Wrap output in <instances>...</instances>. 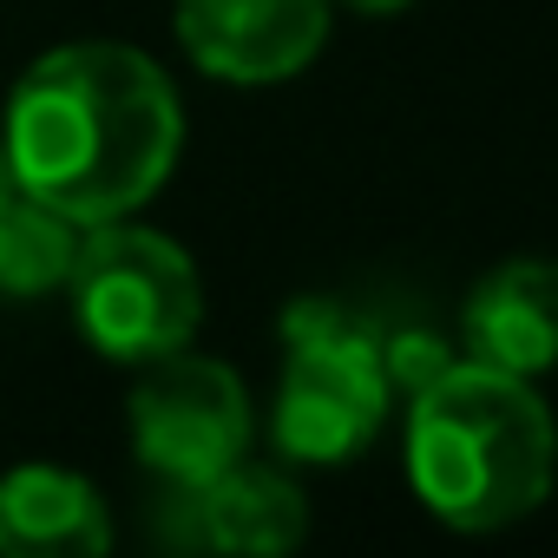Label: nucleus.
I'll list each match as a JSON object with an SVG mask.
<instances>
[{
	"mask_svg": "<svg viewBox=\"0 0 558 558\" xmlns=\"http://www.w3.org/2000/svg\"><path fill=\"white\" fill-rule=\"evenodd\" d=\"M14 184L73 223L132 217L184 151V106L165 66L119 40L40 53L0 119Z\"/></svg>",
	"mask_w": 558,
	"mask_h": 558,
	"instance_id": "1",
	"label": "nucleus"
},
{
	"mask_svg": "<svg viewBox=\"0 0 558 558\" xmlns=\"http://www.w3.org/2000/svg\"><path fill=\"white\" fill-rule=\"evenodd\" d=\"M408 486L453 532H506L551 499L558 427L525 375L447 362L408 388Z\"/></svg>",
	"mask_w": 558,
	"mask_h": 558,
	"instance_id": "2",
	"label": "nucleus"
},
{
	"mask_svg": "<svg viewBox=\"0 0 558 558\" xmlns=\"http://www.w3.org/2000/svg\"><path fill=\"white\" fill-rule=\"evenodd\" d=\"M283 381L269 408V440L296 466H342L355 460L395 401L388 362H381V329L349 316L342 303L303 296L283 316Z\"/></svg>",
	"mask_w": 558,
	"mask_h": 558,
	"instance_id": "3",
	"label": "nucleus"
},
{
	"mask_svg": "<svg viewBox=\"0 0 558 558\" xmlns=\"http://www.w3.org/2000/svg\"><path fill=\"white\" fill-rule=\"evenodd\" d=\"M66 290H73L80 336L106 362L145 368L171 349H191L204 323V283H197V263L184 256V243L132 217H106L80 230Z\"/></svg>",
	"mask_w": 558,
	"mask_h": 558,
	"instance_id": "4",
	"label": "nucleus"
},
{
	"mask_svg": "<svg viewBox=\"0 0 558 558\" xmlns=\"http://www.w3.org/2000/svg\"><path fill=\"white\" fill-rule=\"evenodd\" d=\"M132 447L165 486H204L250 453V395L236 368L171 349L132 388Z\"/></svg>",
	"mask_w": 558,
	"mask_h": 558,
	"instance_id": "5",
	"label": "nucleus"
},
{
	"mask_svg": "<svg viewBox=\"0 0 558 558\" xmlns=\"http://www.w3.org/2000/svg\"><path fill=\"white\" fill-rule=\"evenodd\" d=\"M336 0H178L171 27L197 73L223 86L296 80L329 40Z\"/></svg>",
	"mask_w": 558,
	"mask_h": 558,
	"instance_id": "6",
	"label": "nucleus"
},
{
	"mask_svg": "<svg viewBox=\"0 0 558 558\" xmlns=\"http://www.w3.org/2000/svg\"><path fill=\"white\" fill-rule=\"evenodd\" d=\"M178 538L197 551H296L310 532V499L276 466H223L204 486H171Z\"/></svg>",
	"mask_w": 558,
	"mask_h": 558,
	"instance_id": "7",
	"label": "nucleus"
},
{
	"mask_svg": "<svg viewBox=\"0 0 558 558\" xmlns=\"http://www.w3.org/2000/svg\"><path fill=\"white\" fill-rule=\"evenodd\" d=\"M460 336H466V362H486L525 381L558 368V263L512 256L486 269L460 310Z\"/></svg>",
	"mask_w": 558,
	"mask_h": 558,
	"instance_id": "8",
	"label": "nucleus"
},
{
	"mask_svg": "<svg viewBox=\"0 0 558 558\" xmlns=\"http://www.w3.org/2000/svg\"><path fill=\"white\" fill-rule=\"evenodd\" d=\"M112 545V512L93 480L66 466H14L0 480V551L14 558H93Z\"/></svg>",
	"mask_w": 558,
	"mask_h": 558,
	"instance_id": "9",
	"label": "nucleus"
},
{
	"mask_svg": "<svg viewBox=\"0 0 558 558\" xmlns=\"http://www.w3.org/2000/svg\"><path fill=\"white\" fill-rule=\"evenodd\" d=\"M80 230L73 217H60L53 204L14 191L0 204V290L8 296H47L66 290L73 256H80Z\"/></svg>",
	"mask_w": 558,
	"mask_h": 558,
	"instance_id": "10",
	"label": "nucleus"
},
{
	"mask_svg": "<svg viewBox=\"0 0 558 558\" xmlns=\"http://www.w3.org/2000/svg\"><path fill=\"white\" fill-rule=\"evenodd\" d=\"M342 8H355V14H408L414 0H342Z\"/></svg>",
	"mask_w": 558,
	"mask_h": 558,
	"instance_id": "11",
	"label": "nucleus"
},
{
	"mask_svg": "<svg viewBox=\"0 0 558 558\" xmlns=\"http://www.w3.org/2000/svg\"><path fill=\"white\" fill-rule=\"evenodd\" d=\"M21 184H14V165H8V138H0V204H8Z\"/></svg>",
	"mask_w": 558,
	"mask_h": 558,
	"instance_id": "12",
	"label": "nucleus"
}]
</instances>
